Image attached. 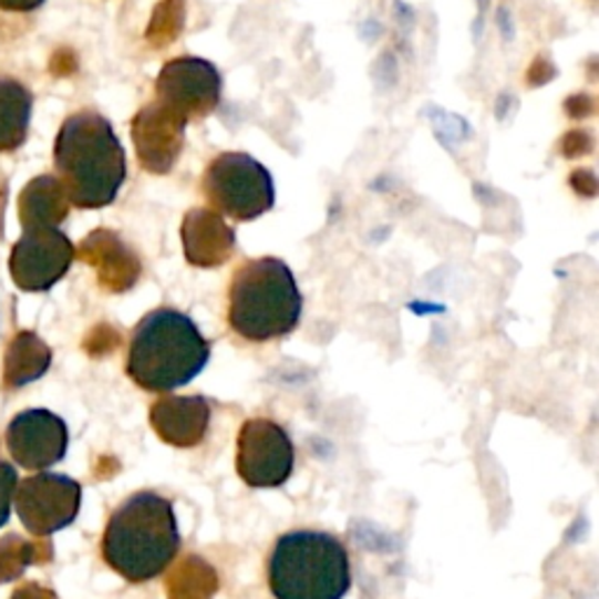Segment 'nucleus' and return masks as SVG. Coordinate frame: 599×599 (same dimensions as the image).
I'll return each mask as SVG.
<instances>
[{
  "label": "nucleus",
  "instance_id": "f3484780",
  "mask_svg": "<svg viewBox=\"0 0 599 599\" xmlns=\"http://www.w3.org/2000/svg\"><path fill=\"white\" fill-rule=\"evenodd\" d=\"M14 494H17V471L10 464L0 462V527H3L10 518Z\"/></svg>",
  "mask_w": 599,
  "mask_h": 599
},
{
  "label": "nucleus",
  "instance_id": "f8f14e48",
  "mask_svg": "<svg viewBox=\"0 0 599 599\" xmlns=\"http://www.w3.org/2000/svg\"><path fill=\"white\" fill-rule=\"evenodd\" d=\"M148 420L162 443L178 450H193L209 431L211 405L204 396L162 394L151 405Z\"/></svg>",
  "mask_w": 599,
  "mask_h": 599
},
{
  "label": "nucleus",
  "instance_id": "f03ea898",
  "mask_svg": "<svg viewBox=\"0 0 599 599\" xmlns=\"http://www.w3.org/2000/svg\"><path fill=\"white\" fill-rule=\"evenodd\" d=\"M211 342L197 323L172 307L143 317L130 342L127 375L153 394H172L190 384L209 365Z\"/></svg>",
  "mask_w": 599,
  "mask_h": 599
},
{
  "label": "nucleus",
  "instance_id": "dca6fc26",
  "mask_svg": "<svg viewBox=\"0 0 599 599\" xmlns=\"http://www.w3.org/2000/svg\"><path fill=\"white\" fill-rule=\"evenodd\" d=\"M38 560L40 548L35 544L19 539V536H8V539L0 541V583L22 576V571Z\"/></svg>",
  "mask_w": 599,
  "mask_h": 599
},
{
  "label": "nucleus",
  "instance_id": "2eb2a0df",
  "mask_svg": "<svg viewBox=\"0 0 599 599\" xmlns=\"http://www.w3.org/2000/svg\"><path fill=\"white\" fill-rule=\"evenodd\" d=\"M50 349L33 335H22L8 351V382L27 384L38 380L50 368Z\"/></svg>",
  "mask_w": 599,
  "mask_h": 599
},
{
  "label": "nucleus",
  "instance_id": "20e7f679",
  "mask_svg": "<svg viewBox=\"0 0 599 599\" xmlns=\"http://www.w3.org/2000/svg\"><path fill=\"white\" fill-rule=\"evenodd\" d=\"M267 586L275 599H344L351 590L347 546L321 529H291L267 557Z\"/></svg>",
  "mask_w": 599,
  "mask_h": 599
},
{
  "label": "nucleus",
  "instance_id": "7ed1b4c3",
  "mask_svg": "<svg viewBox=\"0 0 599 599\" xmlns=\"http://www.w3.org/2000/svg\"><path fill=\"white\" fill-rule=\"evenodd\" d=\"M302 293L283 260H244L233 277L227 321L249 342H270L293 333L302 317Z\"/></svg>",
  "mask_w": 599,
  "mask_h": 599
},
{
  "label": "nucleus",
  "instance_id": "423d86ee",
  "mask_svg": "<svg viewBox=\"0 0 599 599\" xmlns=\"http://www.w3.org/2000/svg\"><path fill=\"white\" fill-rule=\"evenodd\" d=\"M202 190L211 211L237 223L260 218L275 206V180L267 167L246 153H220L204 172Z\"/></svg>",
  "mask_w": 599,
  "mask_h": 599
},
{
  "label": "nucleus",
  "instance_id": "f257e3e1",
  "mask_svg": "<svg viewBox=\"0 0 599 599\" xmlns=\"http://www.w3.org/2000/svg\"><path fill=\"white\" fill-rule=\"evenodd\" d=\"M180 548L174 504L157 492L141 489L122 502L103 531L101 555L130 583H148L167 571Z\"/></svg>",
  "mask_w": 599,
  "mask_h": 599
},
{
  "label": "nucleus",
  "instance_id": "4468645a",
  "mask_svg": "<svg viewBox=\"0 0 599 599\" xmlns=\"http://www.w3.org/2000/svg\"><path fill=\"white\" fill-rule=\"evenodd\" d=\"M27 262H24V283L35 288L52 286L61 275L69 270L73 260V246L61 233H43L24 241Z\"/></svg>",
  "mask_w": 599,
  "mask_h": 599
},
{
  "label": "nucleus",
  "instance_id": "ddd939ff",
  "mask_svg": "<svg viewBox=\"0 0 599 599\" xmlns=\"http://www.w3.org/2000/svg\"><path fill=\"white\" fill-rule=\"evenodd\" d=\"M180 233L185 258L195 267H218L233 256L235 230L211 209H193Z\"/></svg>",
  "mask_w": 599,
  "mask_h": 599
},
{
  "label": "nucleus",
  "instance_id": "6e6552de",
  "mask_svg": "<svg viewBox=\"0 0 599 599\" xmlns=\"http://www.w3.org/2000/svg\"><path fill=\"white\" fill-rule=\"evenodd\" d=\"M223 78L211 61L178 56L157 75V103L185 125L209 117L220 103Z\"/></svg>",
  "mask_w": 599,
  "mask_h": 599
},
{
  "label": "nucleus",
  "instance_id": "1a4fd4ad",
  "mask_svg": "<svg viewBox=\"0 0 599 599\" xmlns=\"http://www.w3.org/2000/svg\"><path fill=\"white\" fill-rule=\"evenodd\" d=\"M17 513L35 536H50L75 523L82 487L61 473H38L17 487Z\"/></svg>",
  "mask_w": 599,
  "mask_h": 599
},
{
  "label": "nucleus",
  "instance_id": "9b49d317",
  "mask_svg": "<svg viewBox=\"0 0 599 599\" xmlns=\"http://www.w3.org/2000/svg\"><path fill=\"white\" fill-rule=\"evenodd\" d=\"M185 127H188L185 122H180L167 109H162L157 101L143 109L132 127L143 169L153 174L172 172L183 151Z\"/></svg>",
  "mask_w": 599,
  "mask_h": 599
},
{
  "label": "nucleus",
  "instance_id": "0eeeda50",
  "mask_svg": "<svg viewBox=\"0 0 599 599\" xmlns=\"http://www.w3.org/2000/svg\"><path fill=\"white\" fill-rule=\"evenodd\" d=\"M237 475L251 489H277L296 468V445L267 417L246 420L237 433Z\"/></svg>",
  "mask_w": 599,
  "mask_h": 599
},
{
  "label": "nucleus",
  "instance_id": "9d476101",
  "mask_svg": "<svg viewBox=\"0 0 599 599\" xmlns=\"http://www.w3.org/2000/svg\"><path fill=\"white\" fill-rule=\"evenodd\" d=\"M8 447L14 462L29 471H45L66 457L69 428L48 410H27L8 428Z\"/></svg>",
  "mask_w": 599,
  "mask_h": 599
},
{
  "label": "nucleus",
  "instance_id": "a211bd4d",
  "mask_svg": "<svg viewBox=\"0 0 599 599\" xmlns=\"http://www.w3.org/2000/svg\"><path fill=\"white\" fill-rule=\"evenodd\" d=\"M12 599H56V595L43 586H38V583H29V586H22L19 588Z\"/></svg>",
  "mask_w": 599,
  "mask_h": 599
},
{
  "label": "nucleus",
  "instance_id": "39448f33",
  "mask_svg": "<svg viewBox=\"0 0 599 599\" xmlns=\"http://www.w3.org/2000/svg\"><path fill=\"white\" fill-rule=\"evenodd\" d=\"M56 162L71 199L85 209L111 204L127 178L125 148L106 117L73 115L56 143Z\"/></svg>",
  "mask_w": 599,
  "mask_h": 599
}]
</instances>
